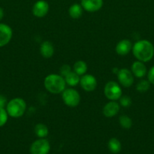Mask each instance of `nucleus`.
Returning <instances> with one entry per match:
<instances>
[{
    "label": "nucleus",
    "mask_w": 154,
    "mask_h": 154,
    "mask_svg": "<svg viewBox=\"0 0 154 154\" xmlns=\"http://www.w3.org/2000/svg\"><path fill=\"white\" fill-rule=\"evenodd\" d=\"M39 52L42 57L49 59L53 57L54 54V48L53 44L50 41H44L42 42L39 48Z\"/></svg>",
    "instance_id": "2eb2a0df"
},
{
    "label": "nucleus",
    "mask_w": 154,
    "mask_h": 154,
    "mask_svg": "<svg viewBox=\"0 0 154 154\" xmlns=\"http://www.w3.org/2000/svg\"><path fill=\"white\" fill-rule=\"evenodd\" d=\"M66 81L60 74H50L44 79V87L52 94H60L66 89Z\"/></svg>",
    "instance_id": "f03ea898"
},
{
    "label": "nucleus",
    "mask_w": 154,
    "mask_h": 154,
    "mask_svg": "<svg viewBox=\"0 0 154 154\" xmlns=\"http://www.w3.org/2000/svg\"><path fill=\"white\" fill-rule=\"evenodd\" d=\"M13 31L10 26L0 23V48L6 46L11 42Z\"/></svg>",
    "instance_id": "9d476101"
},
{
    "label": "nucleus",
    "mask_w": 154,
    "mask_h": 154,
    "mask_svg": "<svg viewBox=\"0 0 154 154\" xmlns=\"http://www.w3.org/2000/svg\"><path fill=\"white\" fill-rule=\"evenodd\" d=\"M107 147L112 153L117 154L122 150V144L118 138H111L107 143Z\"/></svg>",
    "instance_id": "f3484780"
},
{
    "label": "nucleus",
    "mask_w": 154,
    "mask_h": 154,
    "mask_svg": "<svg viewBox=\"0 0 154 154\" xmlns=\"http://www.w3.org/2000/svg\"><path fill=\"white\" fill-rule=\"evenodd\" d=\"M34 132L39 138H45L48 135L49 130L46 125L39 123L35 126Z\"/></svg>",
    "instance_id": "6ab92c4d"
},
{
    "label": "nucleus",
    "mask_w": 154,
    "mask_h": 154,
    "mask_svg": "<svg viewBox=\"0 0 154 154\" xmlns=\"http://www.w3.org/2000/svg\"><path fill=\"white\" fill-rule=\"evenodd\" d=\"M49 11V5L45 0H38L34 3L32 8L33 16L37 18H42L46 16Z\"/></svg>",
    "instance_id": "1a4fd4ad"
},
{
    "label": "nucleus",
    "mask_w": 154,
    "mask_h": 154,
    "mask_svg": "<svg viewBox=\"0 0 154 154\" xmlns=\"http://www.w3.org/2000/svg\"><path fill=\"white\" fill-rule=\"evenodd\" d=\"M80 86L86 92H92L95 90L98 86L96 78L91 74H85L80 77Z\"/></svg>",
    "instance_id": "6e6552de"
},
{
    "label": "nucleus",
    "mask_w": 154,
    "mask_h": 154,
    "mask_svg": "<svg viewBox=\"0 0 154 154\" xmlns=\"http://www.w3.org/2000/svg\"><path fill=\"white\" fill-rule=\"evenodd\" d=\"M68 13L69 17L72 19H79L83 14V8L82 7L81 4L75 3L69 8Z\"/></svg>",
    "instance_id": "dca6fc26"
},
{
    "label": "nucleus",
    "mask_w": 154,
    "mask_h": 154,
    "mask_svg": "<svg viewBox=\"0 0 154 154\" xmlns=\"http://www.w3.org/2000/svg\"><path fill=\"white\" fill-rule=\"evenodd\" d=\"M80 1H81V0H80Z\"/></svg>",
    "instance_id": "c85d7f7f"
},
{
    "label": "nucleus",
    "mask_w": 154,
    "mask_h": 154,
    "mask_svg": "<svg viewBox=\"0 0 154 154\" xmlns=\"http://www.w3.org/2000/svg\"><path fill=\"white\" fill-rule=\"evenodd\" d=\"M119 123L121 127L125 129H129L132 126V120L128 115H121L119 118Z\"/></svg>",
    "instance_id": "412c9836"
},
{
    "label": "nucleus",
    "mask_w": 154,
    "mask_h": 154,
    "mask_svg": "<svg viewBox=\"0 0 154 154\" xmlns=\"http://www.w3.org/2000/svg\"><path fill=\"white\" fill-rule=\"evenodd\" d=\"M146 75H147V80L149 81V83L154 85V66L149 69Z\"/></svg>",
    "instance_id": "a878e982"
},
{
    "label": "nucleus",
    "mask_w": 154,
    "mask_h": 154,
    "mask_svg": "<svg viewBox=\"0 0 154 154\" xmlns=\"http://www.w3.org/2000/svg\"><path fill=\"white\" fill-rule=\"evenodd\" d=\"M133 45L129 39H122L116 45V52L119 56H126L132 50Z\"/></svg>",
    "instance_id": "4468645a"
},
{
    "label": "nucleus",
    "mask_w": 154,
    "mask_h": 154,
    "mask_svg": "<svg viewBox=\"0 0 154 154\" xmlns=\"http://www.w3.org/2000/svg\"><path fill=\"white\" fill-rule=\"evenodd\" d=\"M70 72H72V69H71L70 66L67 64L63 65L60 69V75H61V76H63V78H64L66 75H68Z\"/></svg>",
    "instance_id": "393cba45"
},
{
    "label": "nucleus",
    "mask_w": 154,
    "mask_h": 154,
    "mask_svg": "<svg viewBox=\"0 0 154 154\" xmlns=\"http://www.w3.org/2000/svg\"><path fill=\"white\" fill-rule=\"evenodd\" d=\"M8 117L5 108H0V127H2L7 123Z\"/></svg>",
    "instance_id": "5701e85b"
},
{
    "label": "nucleus",
    "mask_w": 154,
    "mask_h": 154,
    "mask_svg": "<svg viewBox=\"0 0 154 154\" xmlns=\"http://www.w3.org/2000/svg\"><path fill=\"white\" fill-rule=\"evenodd\" d=\"M131 51L137 60L144 63L150 61L154 57L153 45L146 39L136 42L133 45Z\"/></svg>",
    "instance_id": "f257e3e1"
},
{
    "label": "nucleus",
    "mask_w": 154,
    "mask_h": 154,
    "mask_svg": "<svg viewBox=\"0 0 154 154\" xmlns=\"http://www.w3.org/2000/svg\"><path fill=\"white\" fill-rule=\"evenodd\" d=\"M7 103L6 98L2 95H0V108H5Z\"/></svg>",
    "instance_id": "bb28decb"
},
{
    "label": "nucleus",
    "mask_w": 154,
    "mask_h": 154,
    "mask_svg": "<svg viewBox=\"0 0 154 154\" xmlns=\"http://www.w3.org/2000/svg\"><path fill=\"white\" fill-rule=\"evenodd\" d=\"M120 105L117 101H110L104 106L103 114L107 118H111L119 114L120 111Z\"/></svg>",
    "instance_id": "9b49d317"
},
{
    "label": "nucleus",
    "mask_w": 154,
    "mask_h": 154,
    "mask_svg": "<svg viewBox=\"0 0 154 154\" xmlns=\"http://www.w3.org/2000/svg\"><path fill=\"white\" fill-rule=\"evenodd\" d=\"M5 109L9 117L19 118L25 114L27 103L22 98H14L8 102Z\"/></svg>",
    "instance_id": "7ed1b4c3"
},
{
    "label": "nucleus",
    "mask_w": 154,
    "mask_h": 154,
    "mask_svg": "<svg viewBox=\"0 0 154 154\" xmlns=\"http://www.w3.org/2000/svg\"><path fill=\"white\" fill-rule=\"evenodd\" d=\"M118 83L124 87H130L134 84V77L131 70L128 69H120L116 74Z\"/></svg>",
    "instance_id": "0eeeda50"
},
{
    "label": "nucleus",
    "mask_w": 154,
    "mask_h": 154,
    "mask_svg": "<svg viewBox=\"0 0 154 154\" xmlns=\"http://www.w3.org/2000/svg\"><path fill=\"white\" fill-rule=\"evenodd\" d=\"M4 17V10L2 7H0V21Z\"/></svg>",
    "instance_id": "cd10ccee"
},
{
    "label": "nucleus",
    "mask_w": 154,
    "mask_h": 154,
    "mask_svg": "<svg viewBox=\"0 0 154 154\" xmlns=\"http://www.w3.org/2000/svg\"><path fill=\"white\" fill-rule=\"evenodd\" d=\"M63 103L69 108H75L81 101V96L76 90L72 88H66L61 93Z\"/></svg>",
    "instance_id": "39448f33"
},
{
    "label": "nucleus",
    "mask_w": 154,
    "mask_h": 154,
    "mask_svg": "<svg viewBox=\"0 0 154 154\" xmlns=\"http://www.w3.org/2000/svg\"><path fill=\"white\" fill-rule=\"evenodd\" d=\"M72 71L79 75V76H82L86 74L88 71V65L83 60H78L75 62L72 67Z\"/></svg>",
    "instance_id": "aec40b11"
},
{
    "label": "nucleus",
    "mask_w": 154,
    "mask_h": 154,
    "mask_svg": "<svg viewBox=\"0 0 154 154\" xmlns=\"http://www.w3.org/2000/svg\"><path fill=\"white\" fill-rule=\"evenodd\" d=\"M131 72L134 77L137 78H143L147 74V69L144 63L139 60H136L132 63L131 67Z\"/></svg>",
    "instance_id": "ddd939ff"
},
{
    "label": "nucleus",
    "mask_w": 154,
    "mask_h": 154,
    "mask_svg": "<svg viewBox=\"0 0 154 154\" xmlns=\"http://www.w3.org/2000/svg\"><path fill=\"white\" fill-rule=\"evenodd\" d=\"M151 84L148 80H141L136 85V90L140 93H145L150 88Z\"/></svg>",
    "instance_id": "4be33fe9"
},
{
    "label": "nucleus",
    "mask_w": 154,
    "mask_h": 154,
    "mask_svg": "<svg viewBox=\"0 0 154 154\" xmlns=\"http://www.w3.org/2000/svg\"><path fill=\"white\" fill-rule=\"evenodd\" d=\"M51 150V144L48 140L45 138H38L32 143L30 147L31 154H48Z\"/></svg>",
    "instance_id": "423d86ee"
},
{
    "label": "nucleus",
    "mask_w": 154,
    "mask_h": 154,
    "mask_svg": "<svg viewBox=\"0 0 154 154\" xmlns=\"http://www.w3.org/2000/svg\"><path fill=\"white\" fill-rule=\"evenodd\" d=\"M104 93L105 97L110 101H119L122 96V90L119 83L110 81L104 86Z\"/></svg>",
    "instance_id": "20e7f679"
},
{
    "label": "nucleus",
    "mask_w": 154,
    "mask_h": 154,
    "mask_svg": "<svg viewBox=\"0 0 154 154\" xmlns=\"http://www.w3.org/2000/svg\"><path fill=\"white\" fill-rule=\"evenodd\" d=\"M81 5L83 10L88 12H97L102 8L104 5L103 0H81Z\"/></svg>",
    "instance_id": "f8f14e48"
},
{
    "label": "nucleus",
    "mask_w": 154,
    "mask_h": 154,
    "mask_svg": "<svg viewBox=\"0 0 154 154\" xmlns=\"http://www.w3.org/2000/svg\"><path fill=\"white\" fill-rule=\"evenodd\" d=\"M119 105L121 107H123V108H128V107L131 106V99L128 96H122L120 99H119Z\"/></svg>",
    "instance_id": "b1692460"
},
{
    "label": "nucleus",
    "mask_w": 154,
    "mask_h": 154,
    "mask_svg": "<svg viewBox=\"0 0 154 154\" xmlns=\"http://www.w3.org/2000/svg\"><path fill=\"white\" fill-rule=\"evenodd\" d=\"M80 77L79 75H77L75 72H74L73 71L69 72L68 75H66L64 77L65 81H66V85L69 86L71 87H73L77 86L78 84H79L80 82Z\"/></svg>",
    "instance_id": "a211bd4d"
}]
</instances>
